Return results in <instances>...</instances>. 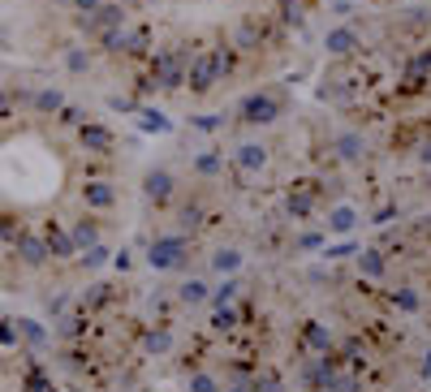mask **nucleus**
<instances>
[{"label": "nucleus", "mask_w": 431, "mask_h": 392, "mask_svg": "<svg viewBox=\"0 0 431 392\" xmlns=\"http://www.w3.org/2000/svg\"><path fill=\"white\" fill-rule=\"evenodd\" d=\"M229 69H233V44H216V48L190 56V65H186V82H190L194 95H207V91L220 82Z\"/></svg>", "instance_id": "f257e3e1"}, {"label": "nucleus", "mask_w": 431, "mask_h": 392, "mask_svg": "<svg viewBox=\"0 0 431 392\" xmlns=\"http://www.w3.org/2000/svg\"><path fill=\"white\" fill-rule=\"evenodd\" d=\"M147 263L156 272H181L190 263V237L186 233H168V237H156L151 250H147Z\"/></svg>", "instance_id": "f03ea898"}, {"label": "nucleus", "mask_w": 431, "mask_h": 392, "mask_svg": "<svg viewBox=\"0 0 431 392\" xmlns=\"http://www.w3.org/2000/svg\"><path fill=\"white\" fill-rule=\"evenodd\" d=\"M190 56L194 52H186V48H177V52H156V61H151V82L160 86V91H181L186 86V65H190Z\"/></svg>", "instance_id": "7ed1b4c3"}, {"label": "nucleus", "mask_w": 431, "mask_h": 392, "mask_svg": "<svg viewBox=\"0 0 431 392\" xmlns=\"http://www.w3.org/2000/svg\"><path fill=\"white\" fill-rule=\"evenodd\" d=\"M280 112H285V99H280L276 91H250V95L242 99V108H238V116H242L246 125H272Z\"/></svg>", "instance_id": "20e7f679"}, {"label": "nucleus", "mask_w": 431, "mask_h": 392, "mask_svg": "<svg viewBox=\"0 0 431 392\" xmlns=\"http://www.w3.org/2000/svg\"><path fill=\"white\" fill-rule=\"evenodd\" d=\"M78 143H82V151H91V156H113L117 151V134L108 125H99V121H82L78 125Z\"/></svg>", "instance_id": "39448f33"}, {"label": "nucleus", "mask_w": 431, "mask_h": 392, "mask_svg": "<svg viewBox=\"0 0 431 392\" xmlns=\"http://www.w3.org/2000/svg\"><path fill=\"white\" fill-rule=\"evenodd\" d=\"M315 203H319L315 181H298V186L289 190V198H285V216H289V220H310Z\"/></svg>", "instance_id": "423d86ee"}, {"label": "nucleus", "mask_w": 431, "mask_h": 392, "mask_svg": "<svg viewBox=\"0 0 431 392\" xmlns=\"http://www.w3.org/2000/svg\"><path fill=\"white\" fill-rule=\"evenodd\" d=\"M323 48H328L337 61H350V56H358V52H362V35H358L354 26H333V31H328V39H323Z\"/></svg>", "instance_id": "0eeeda50"}, {"label": "nucleus", "mask_w": 431, "mask_h": 392, "mask_svg": "<svg viewBox=\"0 0 431 392\" xmlns=\"http://www.w3.org/2000/svg\"><path fill=\"white\" fill-rule=\"evenodd\" d=\"M14 254H18L22 268H44L48 258H52V254H48V241H44L39 233H22V237L14 241Z\"/></svg>", "instance_id": "6e6552de"}, {"label": "nucleus", "mask_w": 431, "mask_h": 392, "mask_svg": "<svg viewBox=\"0 0 431 392\" xmlns=\"http://www.w3.org/2000/svg\"><path fill=\"white\" fill-rule=\"evenodd\" d=\"M82 203H86L91 211H108V207H117V186H113V181L91 177V181H82Z\"/></svg>", "instance_id": "1a4fd4ad"}, {"label": "nucleus", "mask_w": 431, "mask_h": 392, "mask_svg": "<svg viewBox=\"0 0 431 392\" xmlns=\"http://www.w3.org/2000/svg\"><path fill=\"white\" fill-rule=\"evenodd\" d=\"M302 349H310V353H328V349H337L333 328H328V323H319V319L302 323Z\"/></svg>", "instance_id": "9d476101"}, {"label": "nucleus", "mask_w": 431, "mask_h": 392, "mask_svg": "<svg viewBox=\"0 0 431 392\" xmlns=\"http://www.w3.org/2000/svg\"><path fill=\"white\" fill-rule=\"evenodd\" d=\"M39 237L48 241V254H52V258H69V254H78V246H73V237H69V233H65V228H61L56 220H48Z\"/></svg>", "instance_id": "9b49d317"}, {"label": "nucleus", "mask_w": 431, "mask_h": 392, "mask_svg": "<svg viewBox=\"0 0 431 392\" xmlns=\"http://www.w3.org/2000/svg\"><path fill=\"white\" fill-rule=\"evenodd\" d=\"M143 194H147L151 203H168V198H173V173H168V169H151V173L143 177Z\"/></svg>", "instance_id": "f8f14e48"}, {"label": "nucleus", "mask_w": 431, "mask_h": 392, "mask_svg": "<svg viewBox=\"0 0 431 392\" xmlns=\"http://www.w3.org/2000/svg\"><path fill=\"white\" fill-rule=\"evenodd\" d=\"M259 44H263V22L259 18H242L238 31H233V48L238 52H255Z\"/></svg>", "instance_id": "ddd939ff"}, {"label": "nucleus", "mask_w": 431, "mask_h": 392, "mask_svg": "<svg viewBox=\"0 0 431 392\" xmlns=\"http://www.w3.org/2000/svg\"><path fill=\"white\" fill-rule=\"evenodd\" d=\"M61 108H65V95H61L56 86H44V91L31 95V112H35V116H56Z\"/></svg>", "instance_id": "4468645a"}, {"label": "nucleus", "mask_w": 431, "mask_h": 392, "mask_svg": "<svg viewBox=\"0 0 431 392\" xmlns=\"http://www.w3.org/2000/svg\"><path fill=\"white\" fill-rule=\"evenodd\" d=\"M337 156L345 160V164H358L362 156H367V143H362V134H354V129H345V134H337Z\"/></svg>", "instance_id": "2eb2a0df"}, {"label": "nucleus", "mask_w": 431, "mask_h": 392, "mask_svg": "<svg viewBox=\"0 0 431 392\" xmlns=\"http://www.w3.org/2000/svg\"><path fill=\"white\" fill-rule=\"evenodd\" d=\"M238 169H242V173L268 169V147H263V143H242V147H238Z\"/></svg>", "instance_id": "dca6fc26"}, {"label": "nucleus", "mask_w": 431, "mask_h": 392, "mask_svg": "<svg viewBox=\"0 0 431 392\" xmlns=\"http://www.w3.org/2000/svg\"><path fill=\"white\" fill-rule=\"evenodd\" d=\"M69 237H73V246H78V250H86V246H95V241H99V220H91V216H82V220H73V228H69Z\"/></svg>", "instance_id": "f3484780"}, {"label": "nucleus", "mask_w": 431, "mask_h": 392, "mask_svg": "<svg viewBox=\"0 0 431 392\" xmlns=\"http://www.w3.org/2000/svg\"><path fill=\"white\" fill-rule=\"evenodd\" d=\"M354 224H358V211L354 207H333L328 211V233H354Z\"/></svg>", "instance_id": "a211bd4d"}, {"label": "nucleus", "mask_w": 431, "mask_h": 392, "mask_svg": "<svg viewBox=\"0 0 431 392\" xmlns=\"http://www.w3.org/2000/svg\"><path fill=\"white\" fill-rule=\"evenodd\" d=\"M143 349H147L151 358H164V353L173 349V332H168V328H151V332L143 336Z\"/></svg>", "instance_id": "6ab92c4d"}, {"label": "nucleus", "mask_w": 431, "mask_h": 392, "mask_svg": "<svg viewBox=\"0 0 431 392\" xmlns=\"http://www.w3.org/2000/svg\"><path fill=\"white\" fill-rule=\"evenodd\" d=\"M358 272H362V276H371V281H380V276L388 272L384 254H380V250H362V254H358Z\"/></svg>", "instance_id": "aec40b11"}, {"label": "nucleus", "mask_w": 431, "mask_h": 392, "mask_svg": "<svg viewBox=\"0 0 431 392\" xmlns=\"http://www.w3.org/2000/svg\"><path fill=\"white\" fill-rule=\"evenodd\" d=\"M207 211H203V203H186L181 211H177V224H181V233H198L207 220H203Z\"/></svg>", "instance_id": "412c9836"}, {"label": "nucleus", "mask_w": 431, "mask_h": 392, "mask_svg": "<svg viewBox=\"0 0 431 392\" xmlns=\"http://www.w3.org/2000/svg\"><path fill=\"white\" fill-rule=\"evenodd\" d=\"M211 268L220 272V276H233V272L242 268V254H238V250H216V254H211Z\"/></svg>", "instance_id": "4be33fe9"}, {"label": "nucleus", "mask_w": 431, "mask_h": 392, "mask_svg": "<svg viewBox=\"0 0 431 392\" xmlns=\"http://www.w3.org/2000/svg\"><path fill=\"white\" fill-rule=\"evenodd\" d=\"M388 302H392L397 311H405V315H418V311H422V298H418L414 289H392Z\"/></svg>", "instance_id": "5701e85b"}, {"label": "nucleus", "mask_w": 431, "mask_h": 392, "mask_svg": "<svg viewBox=\"0 0 431 392\" xmlns=\"http://www.w3.org/2000/svg\"><path fill=\"white\" fill-rule=\"evenodd\" d=\"M328 392H362V379L354 375V371H333V379H328Z\"/></svg>", "instance_id": "b1692460"}, {"label": "nucleus", "mask_w": 431, "mask_h": 392, "mask_svg": "<svg viewBox=\"0 0 431 392\" xmlns=\"http://www.w3.org/2000/svg\"><path fill=\"white\" fill-rule=\"evenodd\" d=\"M207 293H211V289H207L203 281H194V276H190V281H186V285L177 289V298H181L186 306H198V302H207Z\"/></svg>", "instance_id": "393cba45"}, {"label": "nucleus", "mask_w": 431, "mask_h": 392, "mask_svg": "<svg viewBox=\"0 0 431 392\" xmlns=\"http://www.w3.org/2000/svg\"><path fill=\"white\" fill-rule=\"evenodd\" d=\"M194 173H198V177H216V173H225V156H220V151L198 156V160H194Z\"/></svg>", "instance_id": "a878e982"}, {"label": "nucleus", "mask_w": 431, "mask_h": 392, "mask_svg": "<svg viewBox=\"0 0 431 392\" xmlns=\"http://www.w3.org/2000/svg\"><path fill=\"white\" fill-rule=\"evenodd\" d=\"M108 258H113V250L95 241V246H86V250H82V268H91V272H95V268H103V263H108Z\"/></svg>", "instance_id": "bb28decb"}, {"label": "nucleus", "mask_w": 431, "mask_h": 392, "mask_svg": "<svg viewBox=\"0 0 431 392\" xmlns=\"http://www.w3.org/2000/svg\"><path fill=\"white\" fill-rule=\"evenodd\" d=\"M238 319H242V315L233 311V302H229V306H216V319H211V328H216V332H233V328H238Z\"/></svg>", "instance_id": "cd10ccee"}, {"label": "nucleus", "mask_w": 431, "mask_h": 392, "mask_svg": "<svg viewBox=\"0 0 431 392\" xmlns=\"http://www.w3.org/2000/svg\"><path fill=\"white\" fill-rule=\"evenodd\" d=\"M238 289H242V285H238V281L229 276V281H225L220 289H211V293H207V302H211V306H229V302L238 298Z\"/></svg>", "instance_id": "c85d7f7f"}, {"label": "nucleus", "mask_w": 431, "mask_h": 392, "mask_svg": "<svg viewBox=\"0 0 431 392\" xmlns=\"http://www.w3.org/2000/svg\"><path fill=\"white\" fill-rule=\"evenodd\" d=\"M108 302H113V285H91V293L82 298V306H86V311H95V306H108Z\"/></svg>", "instance_id": "c756f323"}, {"label": "nucleus", "mask_w": 431, "mask_h": 392, "mask_svg": "<svg viewBox=\"0 0 431 392\" xmlns=\"http://www.w3.org/2000/svg\"><path fill=\"white\" fill-rule=\"evenodd\" d=\"M190 392H220V379L207 371H190Z\"/></svg>", "instance_id": "7c9ffc66"}, {"label": "nucleus", "mask_w": 431, "mask_h": 392, "mask_svg": "<svg viewBox=\"0 0 431 392\" xmlns=\"http://www.w3.org/2000/svg\"><path fill=\"white\" fill-rule=\"evenodd\" d=\"M138 125L143 129H156V134H164V129H168L164 112H156V108H138Z\"/></svg>", "instance_id": "2f4dec72"}, {"label": "nucleus", "mask_w": 431, "mask_h": 392, "mask_svg": "<svg viewBox=\"0 0 431 392\" xmlns=\"http://www.w3.org/2000/svg\"><path fill=\"white\" fill-rule=\"evenodd\" d=\"M65 65H69L73 74H86V69H91V56H86L82 48H69V52H65Z\"/></svg>", "instance_id": "473e14b6"}, {"label": "nucleus", "mask_w": 431, "mask_h": 392, "mask_svg": "<svg viewBox=\"0 0 431 392\" xmlns=\"http://www.w3.org/2000/svg\"><path fill=\"white\" fill-rule=\"evenodd\" d=\"M319 246H323V237H319V233H302V237L293 241V250H319Z\"/></svg>", "instance_id": "72a5a7b5"}, {"label": "nucleus", "mask_w": 431, "mask_h": 392, "mask_svg": "<svg viewBox=\"0 0 431 392\" xmlns=\"http://www.w3.org/2000/svg\"><path fill=\"white\" fill-rule=\"evenodd\" d=\"M22 332H26L31 345H44V328H39V323H22Z\"/></svg>", "instance_id": "f704fd0d"}, {"label": "nucleus", "mask_w": 431, "mask_h": 392, "mask_svg": "<svg viewBox=\"0 0 431 392\" xmlns=\"http://www.w3.org/2000/svg\"><path fill=\"white\" fill-rule=\"evenodd\" d=\"M194 125H198V129H207V134H211V129H220V121H216V116H198Z\"/></svg>", "instance_id": "c9c22d12"}, {"label": "nucleus", "mask_w": 431, "mask_h": 392, "mask_svg": "<svg viewBox=\"0 0 431 392\" xmlns=\"http://www.w3.org/2000/svg\"><path fill=\"white\" fill-rule=\"evenodd\" d=\"M95 5H103V0H73V9H78V14H91Z\"/></svg>", "instance_id": "e433bc0d"}, {"label": "nucleus", "mask_w": 431, "mask_h": 392, "mask_svg": "<svg viewBox=\"0 0 431 392\" xmlns=\"http://www.w3.org/2000/svg\"><path fill=\"white\" fill-rule=\"evenodd\" d=\"M418 160H422V164L431 169V143H422V147H418Z\"/></svg>", "instance_id": "4c0bfd02"}, {"label": "nucleus", "mask_w": 431, "mask_h": 392, "mask_svg": "<svg viewBox=\"0 0 431 392\" xmlns=\"http://www.w3.org/2000/svg\"><path fill=\"white\" fill-rule=\"evenodd\" d=\"M422 379H431V353L422 358Z\"/></svg>", "instance_id": "58836bf2"}, {"label": "nucleus", "mask_w": 431, "mask_h": 392, "mask_svg": "<svg viewBox=\"0 0 431 392\" xmlns=\"http://www.w3.org/2000/svg\"><path fill=\"white\" fill-rule=\"evenodd\" d=\"M427 190H431V177H427Z\"/></svg>", "instance_id": "ea45409f"}]
</instances>
